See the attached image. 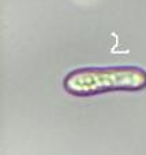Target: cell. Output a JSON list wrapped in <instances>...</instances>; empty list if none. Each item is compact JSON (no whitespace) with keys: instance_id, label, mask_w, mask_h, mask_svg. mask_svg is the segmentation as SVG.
<instances>
[{"instance_id":"1","label":"cell","mask_w":146,"mask_h":155,"mask_svg":"<svg viewBox=\"0 0 146 155\" xmlns=\"http://www.w3.org/2000/svg\"><path fill=\"white\" fill-rule=\"evenodd\" d=\"M63 87L78 97L107 91H139L146 88V71L137 66L76 69L66 76Z\"/></svg>"}]
</instances>
